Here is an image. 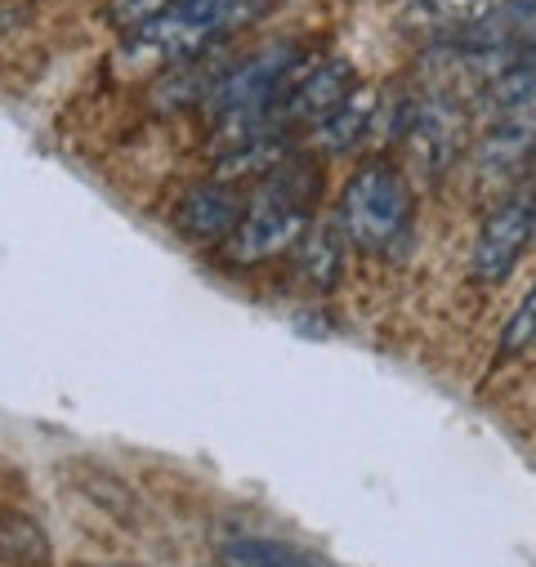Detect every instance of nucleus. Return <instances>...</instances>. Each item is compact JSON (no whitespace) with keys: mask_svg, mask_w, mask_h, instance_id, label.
I'll list each match as a JSON object with an SVG mask.
<instances>
[{"mask_svg":"<svg viewBox=\"0 0 536 567\" xmlns=\"http://www.w3.org/2000/svg\"><path fill=\"white\" fill-rule=\"evenodd\" d=\"M336 219L358 250H371V255L389 250L412 219V188L402 179V171H393L389 162H367L344 184Z\"/></svg>","mask_w":536,"mask_h":567,"instance_id":"7ed1b4c3","label":"nucleus"},{"mask_svg":"<svg viewBox=\"0 0 536 567\" xmlns=\"http://www.w3.org/2000/svg\"><path fill=\"white\" fill-rule=\"evenodd\" d=\"M268 10H274V0H175L153 19L125 28V37L134 54L184 63V59H202L206 45L250 28Z\"/></svg>","mask_w":536,"mask_h":567,"instance_id":"f03ea898","label":"nucleus"},{"mask_svg":"<svg viewBox=\"0 0 536 567\" xmlns=\"http://www.w3.org/2000/svg\"><path fill=\"white\" fill-rule=\"evenodd\" d=\"M496 10V0H408V14L434 28H474Z\"/></svg>","mask_w":536,"mask_h":567,"instance_id":"f8f14e48","label":"nucleus"},{"mask_svg":"<svg viewBox=\"0 0 536 567\" xmlns=\"http://www.w3.org/2000/svg\"><path fill=\"white\" fill-rule=\"evenodd\" d=\"M408 144L421 153L425 171L452 166V157L465 144V112H461V103L447 90H434V94H425L412 107V116H408Z\"/></svg>","mask_w":536,"mask_h":567,"instance_id":"0eeeda50","label":"nucleus"},{"mask_svg":"<svg viewBox=\"0 0 536 567\" xmlns=\"http://www.w3.org/2000/svg\"><path fill=\"white\" fill-rule=\"evenodd\" d=\"M318 202V166L305 157H287L278 171H268L259 193L246 202V215L224 237V255L233 264H264L300 246L309 233Z\"/></svg>","mask_w":536,"mask_h":567,"instance_id":"f257e3e1","label":"nucleus"},{"mask_svg":"<svg viewBox=\"0 0 536 567\" xmlns=\"http://www.w3.org/2000/svg\"><path fill=\"white\" fill-rule=\"evenodd\" d=\"M166 6H175V0H116V6H112V23L134 28V23L153 19V14H157V10H166Z\"/></svg>","mask_w":536,"mask_h":567,"instance_id":"2eb2a0df","label":"nucleus"},{"mask_svg":"<svg viewBox=\"0 0 536 567\" xmlns=\"http://www.w3.org/2000/svg\"><path fill=\"white\" fill-rule=\"evenodd\" d=\"M532 237H536V233H532Z\"/></svg>","mask_w":536,"mask_h":567,"instance_id":"dca6fc26","label":"nucleus"},{"mask_svg":"<svg viewBox=\"0 0 536 567\" xmlns=\"http://www.w3.org/2000/svg\"><path fill=\"white\" fill-rule=\"evenodd\" d=\"M344 228H340V219H322V224H313L305 237H300V246H296V255H300V287L305 291H313V296H327V291H336L340 287V277H344Z\"/></svg>","mask_w":536,"mask_h":567,"instance_id":"1a4fd4ad","label":"nucleus"},{"mask_svg":"<svg viewBox=\"0 0 536 567\" xmlns=\"http://www.w3.org/2000/svg\"><path fill=\"white\" fill-rule=\"evenodd\" d=\"M536 233V197L532 193H514L505 197L478 228V241H474V259H470V272L483 287H496V281L509 277V268L518 264V255L527 250Z\"/></svg>","mask_w":536,"mask_h":567,"instance_id":"39448f33","label":"nucleus"},{"mask_svg":"<svg viewBox=\"0 0 536 567\" xmlns=\"http://www.w3.org/2000/svg\"><path fill=\"white\" fill-rule=\"evenodd\" d=\"M246 215V202L237 197L233 184H197L179 197L175 206V228L188 241H224L237 219Z\"/></svg>","mask_w":536,"mask_h":567,"instance_id":"6e6552de","label":"nucleus"},{"mask_svg":"<svg viewBox=\"0 0 536 567\" xmlns=\"http://www.w3.org/2000/svg\"><path fill=\"white\" fill-rule=\"evenodd\" d=\"M532 344H536V287H532V291L518 300V309L509 313L496 353H501V358H518V353H527Z\"/></svg>","mask_w":536,"mask_h":567,"instance_id":"4468645a","label":"nucleus"},{"mask_svg":"<svg viewBox=\"0 0 536 567\" xmlns=\"http://www.w3.org/2000/svg\"><path fill=\"white\" fill-rule=\"evenodd\" d=\"M219 563L224 567H327L322 558L296 549V545H282V540H264V536H237L219 549Z\"/></svg>","mask_w":536,"mask_h":567,"instance_id":"9b49d317","label":"nucleus"},{"mask_svg":"<svg viewBox=\"0 0 536 567\" xmlns=\"http://www.w3.org/2000/svg\"><path fill=\"white\" fill-rule=\"evenodd\" d=\"M353 85H358V76H353V68L344 59H309L287 81V90L274 99L268 121H274L282 134L296 130V125H318Z\"/></svg>","mask_w":536,"mask_h":567,"instance_id":"423d86ee","label":"nucleus"},{"mask_svg":"<svg viewBox=\"0 0 536 567\" xmlns=\"http://www.w3.org/2000/svg\"><path fill=\"white\" fill-rule=\"evenodd\" d=\"M375 112H380V90L353 85V90L313 125V138H318L327 153H344V148H353L358 138L375 125Z\"/></svg>","mask_w":536,"mask_h":567,"instance_id":"9d476101","label":"nucleus"},{"mask_svg":"<svg viewBox=\"0 0 536 567\" xmlns=\"http://www.w3.org/2000/svg\"><path fill=\"white\" fill-rule=\"evenodd\" d=\"M0 540H6V554L19 567H50V545H45V536H41V527L32 518H10Z\"/></svg>","mask_w":536,"mask_h":567,"instance_id":"ddd939ff","label":"nucleus"},{"mask_svg":"<svg viewBox=\"0 0 536 567\" xmlns=\"http://www.w3.org/2000/svg\"><path fill=\"white\" fill-rule=\"evenodd\" d=\"M305 50L296 41H274V45H259L246 59L228 63L224 72H215L202 107L210 116H228V112H264L274 107V99L287 90V81L305 68Z\"/></svg>","mask_w":536,"mask_h":567,"instance_id":"20e7f679","label":"nucleus"}]
</instances>
